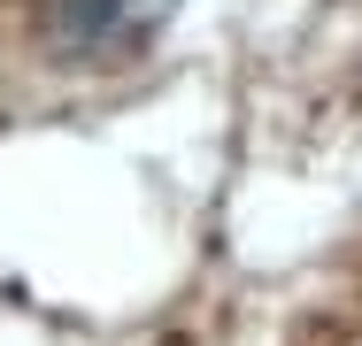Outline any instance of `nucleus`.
I'll return each instance as SVG.
<instances>
[{"label":"nucleus","instance_id":"nucleus-1","mask_svg":"<svg viewBox=\"0 0 362 346\" xmlns=\"http://www.w3.org/2000/svg\"><path fill=\"white\" fill-rule=\"evenodd\" d=\"M162 23V0H54V31L70 54H124Z\"/></svg>","mask_w":362,"mask_h":346}]
</instances>
